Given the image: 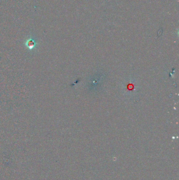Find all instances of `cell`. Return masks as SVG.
<instances>
[{
  "label": "cell",
  "mask_w": 179,
  "mask_h": 180,
  "mask_svg": "<svg viewBox=\"0 0 179 180\" xmlns=\"http://www.w3.org/2000/svg\"><path fill=\"white\" fill-rule=\"evenodd\" d=\"M35 45V43L32 41H29V42L27 43V45L29 47V48H32V47H33Z\"/></svg>",
  "instance_id": "1"
}]
</instances>
